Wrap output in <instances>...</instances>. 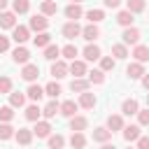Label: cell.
Here are the masks:
<instances>
[{"label":"cell","instance_id":"cell-48","mask_svg":"<svg viewBox=\"0 0 149 149\" xmlns=\"http://www.w3.org/2000/svg\"><path fill=\"white\" fill-rule=\"evenodd\" d=\"M7 49H9V37L0 35V54H2V51H7Z\"/></svg>","mask_w":149,"mask_h":149},{"label":"cell","instance_id":"cell-52","mask_svg":"<svg viewBox=\"0 0 149 149\" xmlns=\"http://www.w3.org/2000/svg\"><path fill=\"white\" fill-rule=\"evenodd\" d=\"M5 7H7V0H0V12H5Z\"/></svg>","mask_w":149,"mask_h":149},{"label":"cell","instance_id":"cell-50","mask_svg":"<svg viewBox=\"0 0 149 149\" xmlns=\"http://www.w3.org/2000/svg\"><path fill=\"white\" fill-rule=\"evenodd\" d=\"M142 86L149 91V72H144V77H142Z\"/></svg>","mask_w":149,"mask_h":149},{"label":"cell","instance_id":"cell-15","mask_svg":"<svg viewBox=\"0 0 149 149\" xmlns=\"http://www.w3.org/2000/svg\"><path fill=\"white\" fill-rule=\"evenodd\" d=\"M16 26V14L14 12H0V28H14Z\"/></svg>","mask_w":149,"mask_h":149},{"label":"cell","instance_id":"cell-8","mask_svg":"<svg viewBox=\"0 0 149 149\" xmlns=\"http://www.w3.org/2000/svg\"><path fill=\"white\" fill-rule=\"evenodd\" d=\"M12 58H14V63H21V65H26L28 61H30V51L26 49V47H16L14 51H12Z\"/></svg>","mask_w":149,"mask_h":149},{"label":"cell","instance_id":"cell-39","mask_svg":"<svg viewBox=\"0 0 149 149\" xmlns=\"http://www.w3.org/2000/svg\"><path fill=\"white\" fill-rule=\"evenodd\" d=\"M61 54H63V58H68V61H74L79 51H77V47H74V44H65V47L61 49Z\"/></svg>","mask_w":149,"mask_h":149},{"label":"cell","instance_id":"cell-46","mask_svg":"<svg viewBox=\"0 0 149 149\" xmlns=\"http://www.w3.org/2000/svg\"><path fill=\"white\" fill-rule=\"evenodd\" d=\"M137 121H140V126H149V107L137 112Z\"/></svg>","mask_w":149,"mask_h":149},{"label":"cell","instance_id":"cell-23","mask_svg":"<svg viewBox=\"0 0 149 149\" xmlns=\"http://www.w3.org/2000/svg\"><path fill=\"white\" fill-rule=\"evenodd\" d=\"M107 128L114 133V130H123V116L121 114H109L107 116Z\"/></svg>","mask_w":149,"mask_h":149},{"label":"cell","instance_id":"cell-29","mask_svg":"<svg viewBox=\"0 0 149 149\" xmlns=\"http://www.w3.org/2000/svg\"><path fill=\"white\" fill-rule=\"evenodd\" d=\"M26 95H28L33 102H37V100H42L44 88H42V86H37V84H30V86H28V91H26Z\"/></svg>","mask_w":149,"mask_h":149},{"label":"cell","instance_id":"cell-37","mask_svg":"<svg viewBox=\"0 0 149 149\" xmlns=\"http://www.w3.org/2000/svg\"><path fill=\"white\" fill-rule=\"evenodd\" d=\"M14 135H16V130H14L9 123L0 121V140H9V137H14Z\"/></svg>","mask_w":149,"mask_h":149},{"label":"cell","instance_id":"cell-34","mask_svg":"<svg viewBox=\"0 0 149 149\" xmlns=\"http://www.w3.org/2000/svg\"><path fill=\"white\" fill-rule=\"evenodd\" d=\"M40 116H42V109L37 105H28L26 107V119L28 121H40Z\"/></svg>","mask_w":149,"mask_h":149},{"label":"cell","instance_id":"cell-2","mask_svg":"<svg viewBox=\"0 0 149 149\" xmlns=\"http://www.w3.org/2000/svg\"><path fill=\"white\" fill-rule=\"evenodd\" d=\"M28 37H30V28H28V26H14V28H12V40H14L16 44L28 42Z\"/></svg>","mask_w":149,"mask_h":149},{"label":"cell","instance_id":"cell-1","mask_svg":"<svg viewBox=\"0 0 149 149\" xmlns=\"http://www.w3.org/2000/svg\"><path fill=\"white\" fill-rule=\"evenodd\" d=\"M123 44H140V37H142V33H140V28H135V26H128V28H123Z\"/></svg>","mask_w":149,"mask_h":149},{"label":"cell","instance_id":"cell-10","mask_svg":"<svg viewBox=\"0 0 149 149\" xmlns=\"http://www.w3.org/2000/svg\"><path fill=\"white\" fill-rule=\"evenodd\" d=\"M137 63H147L149 61V47L147 44H135V49H133V54H130Z\"/></svg>","mask_w":149,"mask_h":149},{"label":"cell","instance_id":"cell-26","mask_svg":"<svg viewBox=\"0 0 149 149\" xmlns=\"http://www.w3.org/2000/svg\"><path fill=\"white\" fill-rule=\"evenodd\" d=\"M14 137H16V142H19V144H23V147H26V144H30V142H33V130H28V128H19Z\"/></svg>","mask_w":149,"mask_h":149},{"label":"cell","instance_id":"cell-3","mask_svg":"<svg viewBox=\"0 0 149 149\" xmlns=\"http://www.w3.org/2000/svg\"><path fill=\"white\" fill-rule=\"evenodd\" d=\"M68 72H70V65H68L65 61H54V63H51V74H54V79H63V77H68Z\"/></svg>","mask_w":149,"mask_h":149},{"label":"cell","instance_id":"cell-22","mask_svg":"<svg viewBox=\"0 0 149 149\" xmlns=\"http://www.w3.org/2000/svg\"><path fill=\"white\" fill-rule=\"evenodd\" d=\"M79 107H84V109H93V107H95V95L88 93V91L79 93Z\"/></svg>","mask_w":149,"mask_h":149},{"label":"cell","instance_id":"cell-35","mask_svg":"<svg viewBox=\"0 0 149 149\" xmlns=\"http://www.w3.org/2000/svg\"><path fill=\"white\" fill-rule=\"evenodd\" d=\"M40 9H42V14H44V16H51V14H56V12H58V5H56L54 0H44Z\"/></svg>","mask_w":149,"mask_h":149},{"label":"cell","instance_id":"cell-45","mask_svg":"<svg viewBox=\"0 0 149 149\" xmlns=\"http://www.w3.org/2000/svg\"><path fill=\"white\" fill-rule=\"evenodd\" d=\"M0 93H7V95L12 93V79H9V77H5V74L0 77Z\"/></svg>","mask_w":149,"mask_h":149},{"label":"cell","instance_id":"cell-17","mask_svg":"<svg viewBox=\"0 0 149 149\" xmlns=\"http://www.w3.org/2000/svg\"><path fill=\"white\" fill-rule=\"evenodd\" d=\"M121 112H123L126 116H133V114H137V112H140V105H137V100H135V98H128V100H123V105H121Z\"/></svg>","mask_w":149,"mask_h":149},{"label":"cell","instance_id":"cell-31","mask_svg":"<svg viewBox=\"0 0 149 149\" xmlns=\"http://www.w3.org/2000/svg\"><path fill=\"white\" fill-rule=\"evenodd\" d=\"M70 147H72V149H84V147H86L84 133H72V135H70Z\"/></svg>","mask_w":149,"mask_h":149},{"label":"cell","instance_id":"cell-21","mask_svg":"<svg viewBox=\"0 0 149 149\" xmlns=\"http://www.w3.org/2000/svg\"><path fill=\"white\" fill-rule=\"evenodd\" d=\"M88 79H81V77H74L72 79V84H70V91L72 93H84V91H88Z\"/></svg>","mask_w":149,"mask_h":149},{"label":"cell","instance_id":"cell-6","mask_svg":"<svg viewBox=\"0 0 149 149\" xmlns=\"http://www.w3.org/2000/svg\"><path fill=\"white\" fill-rule=\"evenodd\" d=\"M21 77H23L26 81H30V84H33V81L40 77V68H37L35 63H26V65H23V70H21Z\"/></svg>","mask_w":149,"mask_h":149},{"label":"cell","instance_id":"cell-28","mask_svg":"<svg viewBox=\"0 0 149 149\" xmlns=\"http://www.w3.org/2000/svg\"><path fill=\"white\" fill-rule=\"evenodd\" d=\"M112 56H114L116 61H123V58H128V47H126L123 42H119V44H112Z\"/></svg>","mask_w":149,"mask_h":149},{"label":"cell","instance_id":"cell-53","mask_svg":"<svg viewBox=\"0 0 149 149\" xmlns=\"http://www.w3.org/2000/svg\"><path fill=\"white\" fill-rule=\"evenodd\" d=\"M147 107H149V93H147Z\"/></svg>","mask_w":149,"mask_h":149},{"label":"cell","instance_id":"cell-12","mask_svg":"<svg viewBox=\"0 0 149 149\" xmlns=\"http://www.w3.org/2000/svg\"><path fill=\"white\" fill-rule=\"evenodd\" d=\"M126 74H128L130 79H142V77H144V65L135 61V63H130V65L126 68Z\"/></svg>","mask_w":149,"mask_h":149},{"label":"cell","instance_id":"cell-25","mask_svg":"<svg viewBox=\"0 0 149 149\" xmlns=\"http://www.w3.org/2000/svg\"><path fill=\"white\" fill-rule=\"evenodd\" d=\"M70 74H74V77H84L86 74V63L84 61H70Z\"/></svg>","mask_w":149,"mask_h":149},{"label":"cell","instance_id":"cell-13","mask_svg":"<svg viewBox=\"0 0 149 149\" xmlns=\"http://www.w3.org/2000/svg\"><path fill=\"white\" fill-rule=\"evenodd\" d=\"M77 109H79V102H74V100H65V102H61V114L68 116V119H72V116L77 114Z\"/></svg>","mask_w":149,"mask_h":149},{"label":"cell","instance_id":"cell-47","mask_svg":"<svg viewBox=\"0 0 149 149\" xmlns=\"http://www.w3.org/2000/svg\"><path fill=\"white\" fill-rule=\"evenodd\" d=\"M137 149H149V137H147V135H144V137L140 135V140H137Z\"/></svg>","mask_w":149,"mask_h":149},{"label":"cell","instance_id":"cell-27","mask_svg":"<svg viewBox=\"0 0 149 149\" xmlns=\"http://www.w3.org/2000/svg\"><path fill=\"white\" fill-rule=\"evenodd\" d=\"M33 42H35V47L44 49V47H49V44H51V35H49L47 30H42V33H37V35L33 37Z\"/></svg>","mask_w":149,"mask_h":149},{"label":"cell","instance_id":"cell-41","mask_svg":"<svg viewBox=\"0 0 149 149\" xmlns=\"http://www.w3.org/2000/svg\"><path fill=\"white\" fill-rule=\"evenodd\" d=\"M63 144H65V137L63 135H49V149H63Z\"/></svg>","mask_w":149,"mask_h":149},{"label":"cell","instance_id":"cell-38","mask_svg":"<svg viewBox=\"0 0 149 149\" xmlns=\"http://www.w3.org/2000/svg\"><path fill=\"white\" fill-rule=\"evenodd\" d=\"M86 19H88L91 23H100V21L105 19V12H102V9H88V12H86Z\"/></svg>","mask_w":149,"mask_h":149},{"label":"cell","instance_id":"cell-44","mask_svg":"<svg viewBox=\"0 0 149 149\" xmlns=\"http://www.w3.org/2000/svg\"><path fill=\"white\" fill-rule=\"evenodd\" d=\"M88 74V81L91 84H102L105 81V72L102 70H91V72H86Z\"/></svg>","mask_w":149,"mask_h":149},{"label":"cell","instance_id":"cell-19","mask_svg":"<svg viewBox=\"0 0 149 149\" xmlns=\"http://www.w3.org/2000/svg\"><path fill=\"white\" fill-rule=\"evenodd\" d=\"M93 140L100 142V144H102V142H109V140H112V130H109L107 126H105V128H102V126H100V128H93Z\"/></svg>","mask_w":149,"mask_h":149},{"label":"cell","instance_id":"cell-40","mask_svg":"<svg viewBox=\"0 0 149 149\" xmlns=\"http://www.w3.org/2000/svg\"><path fill=\"white\" fill-rule=\"evenodd\" d=\"M9 105H12V107H23V105H26V95L12 91V93H9Z\"/></svg>","mask_w":149,"mask_h":149},{"label":"cell","instance_id":"cell-32","mask_svg":"<svg viewBox=\"0 0 149 149\" xmlns=\"http://www.w3.org/2000/svg\"><path fill=\"white\" fill-rule=\"evenodd\" d=\"M30 9V0H14L12 2V12L14 14H26Z\"/></svg>","mask_w":149,"mask_h":149},{"label":"cell","instance_id":"cell-16","mask_svg":"<svg viewBox=\"0 0 149 149\" xmlns=\"http://www.w3.org/2000/svg\"><path fill=\"white\" fill-rule=\"evenodd\" d=\"M100 56H102V51H100L98 44H86L84 47V58L86 61H100Z\"/></svg>","mask_w":149,"mask_h":149},{"label":"cell","instance_id":"cell-33","mask_svg":"<svg viewBox=\"0 0 149 149\" xmlns=\"http://www.w3.org/2000/svg\"><path fill=\"white\" fill-rule=\"evenodd\" d=\"M44 95H49V98H58V95H61V84H58V81H49V84L44 86Z\"/></svg>","mask_w":149,"mask_h":149},{"label":"cell","instance_id":"cell-18","mask_svg":"<svg viewBox=\"0 0 149 149\" xmlns=\"http://www.w3.org/2000/svg\"><path fill=\"white\" fill-rule=\"evenodd\" d=\"M42 114L47 116V119H54L56 114H61V105L56 102V98H51L47 105H44V109H42Z\"/></svg>","mask_w":149,"mask_h":149},{"label":"cell","instance_id":"cell-49","mask_svg":"<svg viewBox=\"0 0 149 149\" xmlns=\"http://www.w3.org/2000/svg\"><path fill=\"white\" fill-rule=\"evenodd\" d=\"M105 2V7H109V9H116L119 5H121V0H102Z\"/></svg>","mask_w":149,"mask_h":149},{"label":"cell","instance_id":"cell-20","mask_svg":"<svg viewBox=\"0 0 149 149\" xmlns=\"http://www.w3.org/2000/svg\"><path fill=\"white\" fill-rule=\"evenodd\" d=\"M133 16H135L133 12H128V9H121V12L116 14V23H119V26H123V28H128V26H133V21H135Z\"/></svg>","mask_w":149,"mask_h":149},{"label":"cell","instance_id":"cell-24","mask_svg":"<svg viewBox=\"0 0 149 149\" xmlns=\"http://www.w3.org/2000/svg\"><path fill=\"white\" fill-rule=\"evenodd\" d=\"M123 140L126 142H135V140H140V126H123Z\"/></svg>","mask_w":149,"mask_h":149},{"label":"cell","instance_id":"cell-11","mask_svg":"<svg viewBox=\"0 0 149 149\" xmlns=\"http://www.w3.org/2000/svg\"><path fill=\"white\" fill-rule=\"evenodd\" d=\"M81 14H84V9H81V5H79V2H70V5L65 7V16H68L70 21L81 19Z\"/></svg>","mask_w":149,"mask_h":149},{"label":"cell","instance_id":"cell-4","mask_svg":"<svg viewBox=\"0 0 149 149\" xmlns=\"http://www.w3.org/2000/svg\"><path fill=\"white\" fill-rule=\"evenodd\" d=\"M47 26H49V21H47V16H44V14H35V16L30 19V23H28V28H30V30H35V33L47 30Z\"/></svg>","mask_w":149,"mask_h":149},{"label":"cell","instance_id":"cell-5","mask_svg":"<svg viewBox=\"0 0 149 149\" xmlns=\"http://www.w3.org/2000/svg\"><path fill=\"white\" fill-rule=\"evenodd\" d=\"M79 35H81V26H79L77 21H68V23L63 26V37L74 40V37H79Z\"/></svg>","mask_w":149,"mask_h":149},{"label":"cell","instance_id":"cell-55","mask_svg":"<svg viewBox=\"0 0 149 149\" xmlns=\"http://www.w3.org/2000/svg\"><path fill=\"white\" fill-rule=\"evenodd\" d=\"M128 149H133V147H128ZM135 149H137V147H135Z\"/></svg>","mask_w":149,"mask_h":149},{"label":"cell","instance_id":"cell-43","mask_svg":"<svg viewBox=\"0 0 149 149\" xmlns=\"http://www.w3.org/2000/svg\"><path fill=\"white\" fill-rule=\"evenodd\" d=\"M116 65V58H109V56H100V70L107 72V70H114Z\"/></svg>","mask_w":149,"mask_h":149},{"label":"cell","instance_id":"cell-9","mask_svg":"<svg viewBox=\"0 0 149 149\" xmlns=\"http://www.w3.org/2000/svg\"><path fill=\"white\" fill-rule=\"evenodd\" d=\"M86 126H88V119H86V116L74 114V116L70 119V130H72V133H81V130H86Z\"/></svg>","mask_w":149,"mask_h":149},{"label":"cell","instance_id":"cell-51","mask_svg":"<svg viewBox=\"0 0 149 149\" xmlns=\"http://www.w3.org/2000/svg\"><path fill=\"white\" fill-rule=\"evenodd\" d=\"M100 149H116V147H114V144H109V142H102V147H100Z\"/></svg>","mask_w":149,"mask_h":149},{"label":"cell","instance_id":"cell-42","mask_svg":"<svg viewBox=\"0 0 149 149\" xmlns=\"http://www.w3.org/2000/svg\"><path fill=\"white\" fill-rule=\"evenodd\" d=\"M12 119H14V107H12V105H5V107H0V121L9 123Z\"/></svg>","mask_w":149,"mask_h":149},{"label":"cell","instance_id":"cell-36","mask_svg":"<svg viewBox=\"0 0 149 149\" xmlns=\"http://www.w3.org/2000/svg\"><path fill=\"white\" fill-rule=\"evenodd\" d=\"M58 56H61V49H58L56 44L44 47V58H47V61H58Z\"/></svg>","mask_w":149,"mask_h":149},{"label":"cell","instance_id":"cell-54","mask_svg":"<svg viewBox=\"0 0 149 149\" xmlns=\"http://www.w3.org/2000/svg\"><path fill=\"white\" fill-rule=\"evenodd\" d=\"M70 2H81V0H70Z\"/></svg>","mask_w":149,"mask_h":149},{"label":"cell","instance_id":"cell-14","mask_svg":"<svg viewBox=\"0 0 149 149\" xmlns=\"http://www.w3.org/2000/svg\"><path fill=\"white\" fill-rule=\"evenodd\" d=\"M33 135H37V137H49V135H51V123H49V121H35Z\"/></svg>","mask_w":149,"mask_h":149},{"label":"cell","instance_id":"cell-7","mask_svg":"<svg viewBox=\"0 0 149 149\" xmlns=\"http://www.w3.org/2000/svg\"><path fill=\"white\" fill-rule=\"evenodd\" d=\"M81 37H84L86 42H95V40L100 37V28H98V23H88L86 28H81Z\"/></svg>","mask_w":149,"mask_h":149},{"label":"cell","instance_id":"cell-30","mask_svg":"<svg viewBox=\"0 0 149 149\" xmlns=\"http://www.w3.org/2000/svg\"><path fill=\"white\" fill-rule=\"evenodd\" d=\"M144 7H147V0H126V9L133 12V14L144 12Z\"/></svg>","mask_w":149,"mask_h":149}]
</instances>
